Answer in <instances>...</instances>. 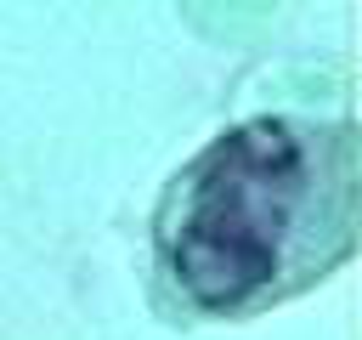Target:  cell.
I'll return each mask as SVG.
<instances>
[{"label":"cell","instance_id":"obj_1","mask_svg":"<svg viewBox=\"0 0 362 340\" xmlns=\"http://www.w3.org/2000/svg\"><path fill=\"white\" fill-rule=\"evenodd\" d=\"M356 244V125L260 113L204 142L164 187L153 255L198 312H249L339 266Z\"/></svg>","mask_w":362,"mask_h":340}]
</instances>
